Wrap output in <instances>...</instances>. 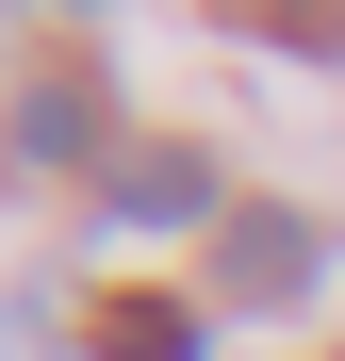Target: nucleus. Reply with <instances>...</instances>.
<instances>
[{
    "label": "nucleus",
    "instance_id": "2",
    "mask_svg": "<svg viewBox=\"0 0 345 361\" xmlns=\"http://www.w3.org/2000/svg\"><path fill=\"white\" fill-rule=\"evenodd\" d=\"M214 312H313L329 295V214H279V197H230V230L198 247Z\"/></svg>",
    "mask_w": 345,
    "mask_h": 361
},
{
    "label": "nucleus",
    "instance_id": "1",
    "mask_svg": "<svg viewBox=\"0 0 345 361\" xmlns=\"http://www.w3.org/2000/svg\"><path fill=\"white\" fill-rule=\"evenodd\" d=\"M132 164V132H115V66L99 49H66V66H33L17 99H0V180H99Z\"/></svg>",
    "mask_w": 345,
    "mask_h": 361
},
{
    "label": "nucleus",
    "instance_id": "3",
    "mask_svg": "<svg viewBox=\"0 0 345 361\" xmlns=\"http://www.w3.org/2000/svg\"><path fill=\"white\" fill-rule=\"evenodd\" d=\"M99 230H132V247H181V230H198V247H214V230H230L214 148H198V132H132V164L99 180Z\"/></svg>",
    "mask_w": 345,
    "mask_h": 361
},
{
    "label": "nucleus",
    "instance_id": "4",
    "mask_svg": "<svg viewBox=\"0 0 345 361\" xmlns=\"http://www.w3.org/2000/svg\"><path fill=\"white\" fill-rule=\"evenodd\" d=\"M83 345L99 361H214V295H83Z\"/></svg>",
    "mask_w": 345,
    "mask_h": 361
},
{
    "label": "nucleus",
    "instance_id": "5",
    "mask_svg": "<svg viewBox=\"0 0 345 361\" xmlns=\"http://www.w3.org/2000/svg\"><path fill=\"white\" fill-rule=\"evenodd\" d=\"M263 49H296V66H345V17H247Z\"/></svg>",
    "mask_w": 345,
    "mask_h": 361
}]
</instances>
